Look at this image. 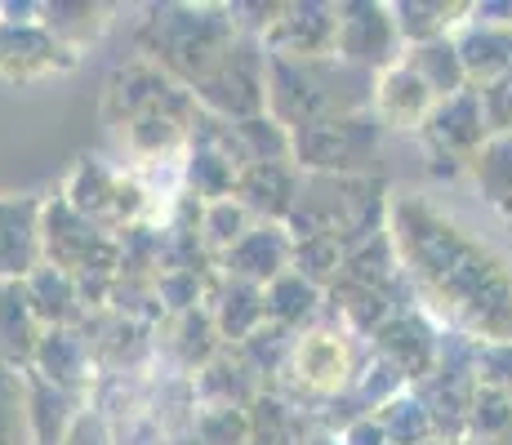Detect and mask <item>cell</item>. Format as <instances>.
I'll list each match as a JSON object with an SVG mask.
<instances>
[{"label": "cell", "instance_id": "obj_1", "mask_svg": "<svg viewBox=\"0 0 512 445\" xmlns=\"http://www.w3.org/2000/svg\"><path fill=\"white\" fill-rule=\"evenodd\" d=\"M388 232L415 308L477 343L512 339V259L499 245L419 192H392Z\"/></svg>", "mask_w": 512, "mask_h": 445}, {"label": "cell", "instance_id": "obj_32", "mask_svg": "<svg viewBox=\"0 0 512 445\" xmlns=\"http://www.w3.org/2000/svg\"><path fill=\"white\" fill-rule=\"evenodd\" d=\"M90 401L72 397V392L49 388L45 379L27 374V423H32V445H63L67 432H72L76 414Z\"/></svg>", "mask_w": 512, "mask_h": 445}, {"label": "cell", "instance_id": "obj_5", "mask_svg": "<svg viewBox=\"0 0 512 445\" xmlns=\"http://www.w3.org/2000/svg\"><path fill=\"white\" fill-rule=\"evenodd\" d=\"M370 356V343L352 339L343 325H334L330 316L321 325H312L308 334H299L294 356L285 365V374L272 383V392H281L290 405L308 414H321L330 401H339L352 388V379L361 374Z\"/></svg>", "mask_w": 512, "mask_h": 445}, {"label": "cell", "instance_id": "obj_11", "mask_svg": "<svg viewBox=\"0 0 512 445\" xmlns=\"http://www.w3.org/2000/svg\"><path fill=\"white\" fill-rule=\"evenodd\" d=\"M196 107L223 121H254L268 116V49L263 36L245 32L232 45V54L223 58V67L196 89Z\"/></svg>", "mask_w": 512, "mask_h": 445}, {"label": "cell", "instance_id": "obj_14", "mask_svg": "<svg viewBox=\"0 0 512 445\" xmlns=\"http://www.w3.org/2000/svg\"><path fill=\"white\" fill-rule=\"evenodd\" d=\"M45 267V196L0 192V281H27Z\"/></svg>", "mask_w": 512, "mask_h": 445}, {"label": "cell", "instance_id": "obj_34", "mask_svg": "<svg viewBox=\"0 0 512 445\" xmlns=\"http://www.w3.org/2000/svg\"><path fill=\"white\" fill-rule=\"evenodd\" d=\"M312 428H317V414L290 405L272 388L250 405V445H303Z\"/></svg>", "mask_w": 512, "mask_h": 445}, {"label": "cell", "instance_id": "obj_7", "mask_svg": "<svg viewBox=\"0 0 512 445\" xmlns=\"http://www.w3.org/2000/svg\"><path fill=\"white\" fill-rule=\"evenodd\" d=\"M290 143H294V165L303 174L370 178V174H379L383 125L374 112H352V116L308 125V130L290 134Z\"/></svg>", "mask_w": 512, "mask_h": 445}, {"label": "cell", "instance_id": "obj_33", "mask_svg": "<svg viewBox=\"0 0 512 445\" xmlns=\"http://www.w3.org/2000/svg\"><path fill=\"white\" fill-rule=\"evenodd\" d=\"M236 178H241V165H236L223 147L192 134V147H187V156H183V192H192L196 201L210 205V201H223V196L236 192Z\"/></svg>", "mask_w": 512, "mask_h": 445}, {"label": "cell", "instance_id": "obj_47", "mask_svg": "<svg viewBox=\"0 0 512 445\" xmlns=\"http://www.w3.org/2000/svg\"><path fill=\"white\" fill-rule=\"evenodd\" d=\"M63 445H116V432L94 405H85V410L76 414V423H72V432H67Z\"/></svg>", "mask_w": 512, "mask_h": 445}, {"label": "cell", "instance_id": "obj_40", "mask_svg": "<svg viewBox=\"0 0 512 445\" xmlns=\"http://www.w3.org/2000/svg\"><path fill=\"white\" fill-rule=\"evenodd\" d=\"M468 441L477 445H512V392L477 388L468 419Z\"/></svg>", "mask_w": 512, "mask_h": 445}, {"label": "cell", "instance_id": "obj_49", "mask_svg": "<svg viewBox=\"0 0 512 445\" xmlns=\"http://www.w3.org/2000/svg\"><path fill=\"white\" fill-rule=\"evenodd\" d=\"M472 18H477V23L512 27V0H472Z\"/></svg>", "mask_w": 512, "mask_h": 445}, {"label": "cell", "instance_id": "obj_38", "mask_svg": "<svg viewBox=\"0 0 512 445\" xmlns=\"http://www.w3.org/2000/svg\"><path fill=\"white\" fill-rule=\"evenodd\" d=\"M254 223H259V219H254V214L245 210L236 196H223V201L205 205V214H201V241H205V250L219 259V254H228Z\"/></svg>", "mask_w": 512, "mask_h": 445}, {"label": "cell", "instance_id": "obj_48", "mask_svg": "<svg viewBox=\"0 0 512 445\" xmlns=\"http://www.w3.org/2000/svg\"><path fill=\"white\" fill-rule=\"evenodd\" d=\"M343 445H388V432L379 428V419H357V423H348V428L339 432Z\"/></svg>", "mask_w": 512, "mask_h": 445}, {"label": "cell", "instance_id": "obj_4", "mask_svg": "<svg viewBox=\"0 0 512 445\" xmlns=\"http://www.w3.org/2000/svg\"><path fill=\"white\" fill-rule=\"evenodd\" d=\"M388 210H392V187L383 174H370V178L303 174L299 205L285 219V232L294 241L299 236H330L348 254L352 245L388 232Z\"/></svg>", "mask_w": 512, "mask_h": 445}, {"label": "cell", "instance_id": "obj_53", "mask_svg": "<svg viewBox=\"0 0 512 445\" xmlns=\"http://www.w3.org/2000/svg\"><path fill=\"white\" fill-rule=\"evenodd\" d=\"M428 445H446V441H428Z\"/></svg>", "mask_w": 512, "mask_h": 445}, {"label": "cell", "instance_id": "obj_8", "mask_svg": "<svg viewBox=\"0 0 512 445\" xmlns=\"http://www.w3.org/2000/svg\"><path fill=\"white\" fill-rule=\"evenodd\" d=\"M45 263L72 281H116L121 236L81 219L63 196H45Z\"/></svg>", "mask_w": 512, "mask_h": 445}, {"label": "cell", "instance_id": "obj_15", "mask_svg": "<svg viewBox=\"0 0 512 445\" xmlns=\"http://www.w3.org/2000/svg\"><path fill=\"white\" fill-rule=\"evenodd\" d=\"M263 49L277 58H334L339 5L330 0H285L277 23L263 32Z\"/></svg>", "mask_w": 512, "mask_h": 445}, {"label": "cell", "instance_id": "obj_27", "mask_svg": "<svg viewBox=\"0 0 512 445\" xmlns=\"http://www.w3.org/2000/svg\"><path fill=\"white\" fill-rule=\"evenodd\" d=\"M205 308H210L214 325H219V334H223V343H228V348H241L254 330H263V325H268V303H263L259 285L228 281V276H219V285H214V294H210V303H205Z\"/></svg>", "mask_w": 512, "mask_h": 445}, {"label": "cell", "instance_id": "obj_16", "mask_svg": "<svg viewBox=\"0 0 512 445\" xmlns=\"http://www.w3.org/2000/svg\"><path fill=\"white\" fill-rule=\"evenodd\" d=\"M81 63L67 54L41 23H5L0 18V81L5 85H36L49 76H67Z\"/></svg>", "mask_w": 512, "mask_h": 445}, {"label": "cell", "instance_id": "obj_26", "mask_svg": "<svg viewBox=\"0 0 512 445\" xmlns=\"http://www.w3.org/2000/svg\"><path fill=\"white\" fill-rule=\"evenodd\" d=\"M41 334L45 325L36 321L23 281H0V361L27 374L36 348H41Z\"/></svg>", "mask_w": 512, "mask_h": 445}, {"label": "cell", "instance_id": "obj_10", "mask_svg": "<svg viewBox=\"0 0 512 445\" xmlns=\"http://www.w3.org/2000/svg\"><path fill=\"white\" fill-rule=\"evenodd\" d=\"M415 138H419L423 156H428L432 178H446V183L468 178L477 152L490 143L477 89H464V94H455V98H441V103L428 112V121L419 125Z\"/></svg>", "mask_w": 512, "mask_h": 445}, {"label": "cell", "instance_id": "obj_12", "mask_svg": "<svg viewBox=\"0 0 512 445\" xmlns=\"http://www.w3.org/2000/svg\"><path fill=\"white\" fill-rule=\"evenodd\" d=\"M334 54L370 76L397 67L406 58V41H401L388 0H339V49Z\"/></svg>", "mask_w": 512, "mask_h": 445}, {"label": "cell", "instance_id": "obj_13", "mask_svg": "<svg viewBox=\"0 0 512 445\" xmlns=\"http://www.w3.org/2000/svg\"><path fill=\"white\" fill-rule=\"evenodd\" d=\"M441 334L446 330L423 308H401L374 330L370 352L379 356L383 365H392V370L406 379V388H419L441 361Z\"/></svg>", "mask_w": 512, "mask_h": 445}, {"label": "cell", "instance_id": "obj_25", "mask_svg": "<svg viewBox=\"0 0 512 445\" xmlns=\"http://www.w3.org/2000/svg\"><path fill=\"white\" fill-rule=\"evenodd\" d=\"M455 49H459V58H464L472 89H481V85L512 72V27L477 23V18L468 14V23L455 32Z\"/></svg>", "mask_w": 512, "mask_h": 445}, {"label": "cell", "instance_id": "obj_18", "mask_svg": "<svg viewBox=\"0 0 512 445\" xmlns=\"http://www.w3.org/2000/svg\"><path fill=\"white\" fill-rule=\"evenodd\" d=\"M290 259H294V236L285 232V223H254L228 254H219V276L268 290L277 276L290 272Z\"/></svg>", "mask_w": 512, "mask_h": 445}, {"label": "cell", "instance_id": "obj_46", "mask_svg": "<svg viewBox=\"0 0 512 445\" xmlns=\"http://www.w3.org/2000/svg\"><path fill=\"white\" fill-rule=\"evenodd\" d=\"M477 383L481 388L512 392V339L508 343H477Z\"/></svg>", "mask_w": 512, "mask_h": 445}, {"label": "cell", "instance_id": "obj_31", "mask_svg": "<svg viewBox=\"0 0 512 445\" xmlns=\"http://www.w3.org/2000/svg\"><path fill=\"white\" fill-rule=\"evenodd\" d=\"M23 290H27V303H32L36 321H41L45 330H63V325L85 321L81 290H76V281L67 272H58V267H49V263L36 267L23 281Z\"/></svg>", "mask_w": 512, "mask_h": 445}, {"label": "cell", "instance_id": "obj_42", "mask_svg": "<svg viewBox=\"0 0 512 445\" xmlns=\"http://www.w3.org/2000/svg\"><path fill=\"white\" fill-rule=\"evenodd\" d=\"M290 272H299L303 281H312L317 290H330L343 272V245L330 241V236H299V241H294Z\"/></svg>", "mask_w": 512, "mask_h": 445}, {"label": "cell", "instance_id": "obj_50", "mask_svg": "<svg viewBox=\"0 0 512 445\" xmlns=\"http://www.w3.org/2000/svg\"><path fill=\"white\" fill-rule=\"evenodd\" d=\"M303 445H343V437H339V432H330V428H321V423H317V428L308 432V441H303Z\"/></svg>", "mask_w": 512, "mask_h": 445}, {"label": "cell", "instance_id": "obj_28", "mask_svg": "<svg viewBox=\"0 0 512 445\" xmlns=\"http://www.w3.org/2000/svg\"><path fill=\"white\" fill-rule=\"evenodd\" d=\"M392 14H397L406 49H415V45L455 36L468 23L472 0H392Z\"/></svg>", "mask_w": 512, "mask_h": 445}, {"label": "cell", "instance_id": "obj_45", "mask_svg": "<svg viewBox=\"0 0 512 445\" xmlns=\"http://www.w3.org/2000/svg\"><path fill=\"white\" fill-rule=\"evenodd\" d=\"M477 98H481V116H486L490 138L512 134V72L499 76V81H490V85H481Z\"/></svg>", "mask_w": 512, "mask_h": 445}, {"label": "cell", "instance_id": "obj_51", "mask_svg": "<svg viewBox=\"0 0 512 445\" xmlns=\"http://www.w3.org/2000/svg\"><path fill=\"white\" fill-rule=\"evenodd\" d=\"M165 445H205L201 437H196V432L192 428H187V432H179V437H170V441H165Z\"/></svg>", "mask_w": 512, "mask_h": 445}, {"label": "cell", "instance_id": "obj_6", "mask_svg": "<svg viewBox=\"0 0 512 445\" xmlns=\"http://www.w3.org/2000/svg\"><path fill=\"white\" fill-rule=\"evenodd\" d=\"M98 116H103L107 134H121L130 125L143 121H161V116H179V121H196L201 107L187 94L179 81L161 72L156 63L134 54L130 63H121L103 85V103H98Z\"/></svg>", "mask_w": 512, "mask_h": 445}, {"label": "cell", "instance_id": "obj_43", "mask_svg": "<svg viewBox=\"0 0 512 445\" xmlns=\"http://www.w3.org/2000/svg\"><path fill=\"white\" fill-rule=\"evenodd\" d=\"M192 432L205 445H250V410H236V405H196Z\"/></svg>", "mask_w": 512, "mask_h": 445}, {"label": "cell", "instance_id": "obj_20", "mask_svg": "<svg viewBox=\"0 0 512 445\" xmlns=\"http://www.w3.org/2000/svg\"><path fill=\"white\" fill-rule=\"evenodd\" d=\"M303 170L294 161H254L236 178V201L254 214L259 223H285L299 205Z\"/></svg>", "mask_w": 512, "mask_h": 445}, {"label": "cell", "instance_id": "obj_29", "mask_svg": "<svg viewBox=\"0 0 512 445\" xmlns=\"http://www.w3.org/2000/svg\"><path fill=\"white\" fill-rule=\"evenodd\" d=\"M263 303H268V321L290 334H308L312 325L326 321V290L303 281L299 272L277 276V281L263 290Z\"/></svg>", "mask_w": 512, "mask_h": 445}, {"label": "cell", "instance_id": "obj_3", "mask_svg": "<svg viewBox=\"0 0 512 445\" xmlns=\"http://www.w3.org/2000/svg\"><path fill=\"white\" fill-rule=\"evenodd\" d=\"M374 76L334 58H277L268 54V116L299 134L334 116L370 112Z\"/></svg>", "mask_w": 512, "mask_h": 445}, {"label": "cell", "instance_id": "obj_52", "mask_svg": "<svg viewBox=\"0 0 512 445\" xmlns=\"http://www.w3.org/2000/svg\"><path fill=\"white\" fill-rule=\"evenodd\" d=\"M450 445H477V441H468V437H464V441H450Z\"/></svg>", "mask_w": 512, "mask_h": 445}, {"label": "cell", "instance_id": "obj_44", "mask_svg": "<svg viewBox=\"0 0 512 445\" xmlns=\"http://www.w3.org/2000/svg\"><path fill=\"white\" fill-rule=\"evenodd\" d=\"M236 134L245 143V156L254 161H294L290 130H281L272 116H254V121H236Z\"/></svg>", "mask_w": 512, "mask_h": 445}, {"label": "cell", "instance_id": "obj_17", "mask_svg": "<svg viewBox=\"0 0 512 445\" xmlns=\"http://www.w3.org/2000/svg\"><path fill=\"white\" fill-rule=\"evenodd\" d=\"M36 379H45L49 388L58 392H72V397L90 401L94 388H98V365H94V352L85 343V334L76 325H63V330H45L41 334V348L32 356V370Z\"/></svg>", "mask_w": 512, "mask_h": 445}, {"label": "cell", "instance_id": "obj_35", "mask_svg": "<svg viewBox=\"0 0 512 445\" xmlns=\"http://www.w3.org/2000/svg\"><path fill=\"white\" fill-rule=\"evenodd\" d=\"M406 67L432 89L437 103L441 98H455V94H464V89H472L468 72H464V58H459V49H455V36L406 49Z\"/></svg>", "mask_w": 512, "mask_h": 445}, {"label": "cell", "instance_id": "obj_2", "mask_svg": "<svg viewBox=\"0 0 512 445\" xmlns=\"http://www.w3.org/2000/svg\"><path fill=\"white\" fill-rule=\"evenodd\" d=\"M241 36L245 27L236 23L232 5L165 0V5L143 9L139 27H134V49H139V58L161 67L170 81H179L187 94H196L223 67V58L232 54Z\"/></svg>", "mask_w": 512, "mask_h": 445}, {"label": "cell", "instance_id": "obj_19", "mask_svg": "<svg viewBox=\"0 0 512 445\" xmlns=\"http://www.w3.org/2000/svg\"><path fill=\"white\" fill-rule=\"evenodd\" d=\"M223 348H228V343H223L210 308L165 316V321L156 325V361H165L170 370L187 374V379H192L196 370H205Z\"/></svg>", "mask_w": 512, "mask_h": 445}, {"label": "cell", "instance_id": "obj_39", "mask_svg": "<svg viewBox=\"0 0 512 445\" xmlns=\"http://www.w3.org/2000/svg\"><path fill=\"white\" fill-rule=\"evenodd\" d=\"M294 343H299V334H290V330H281V325L268 321L263 330H254L250 339L241 343V356L254 365V374H259V379L272 388V383L285 374V365H290Z\"/></svg>", "mask_w": 512, "mask_h": 445}, {"label": "cell", "instance_id": "obj_36", "mask_svg": "<svg viewBox=\"0 0 512 445\" xmlns=\"http://www.w3.org/2000/svg\"><path fill=\"white\" fill-rule=\"evenodd\" d=\"M468 178H472V187H477V196L499 219H512V134L490 138L477 152V161H472Z\"/></svg>", "mask_w": 512, "mask_h": 445}, {"label": "cell", "instance_id": "obj_37", "mask_svg": "<svg viewBox=\"0 0 512 445\" xmlns=\"http://www.w3.org/2000/svg\"><path fill=\"white\" fill-rule=\"evenodd\" d=\"M374 419H379V428L388 432V445H428V441H437L432 414L423 410V401H419L415 388L397 392V397L383 405Z\"/></svg>", "mask_w": 512, "mask_h": 445}, {"label": "cell", "instance_id": "obj_24", "mask_svg": "<svg viewBox=\"0 0 512 445\" xmlns=\"http://www.w3.org/2000/svg\"><path fill=\"white\" fill-rule=\"evenodd\" d=\"M192 392H196V405H236V410H250L268 392V383L254 374V365L241 356V348H223L205 370L192 374Z\"/></svg>", "mask_w": 512, "mask_h": 445}, {"label": "cell", "instance_id": "obj_30", "mask_svg": "<svg viewBox=\"0 0 512 445\" xmlns=\"http://www.w3.org/2000/svg\"><path fill=\"white\" fill-rule=\"evenodd\" d=\"M392 312H401V308H392L383 294H374V290H366V285L348 281V276H339V281L326 290V316L334 325H343V330H348L352 339H361V343H370L374 330H379Z\"/></svg>", "mask_w": 512, "mask_h": 445}, {"label": "cell", "instance_id": "obj_23", "mask_svg": "<svg viewBox=\"0 0 512 445\" xmlns=\"http://www.w3.org/2000/svg\"><path fill=\"white\" fill-rule=\"evenodd\" d=\"M112 23L116 5H103V0H41V27L76 58L90 54L112 32Z\"/></svg>", "mask_w": 512, "mask_h": 445}, {"label": "cell", "instance_id": "obj_9", "mask_svg": "<svg viewBox=\"0 0 512 445\" xmlns=\"http://www.w3.org/2000/svg\"><path fill=\"white\" fill-rule=\"evenodd\" d=\"M477 339L468 334L446 330L441 334V361L428 379L419 383V401L432 414L437 441H464L468 437V419H472V401H477Z\"/></svg>", "mask_w": 512, "mask_h": 445}, {"label": "cell", "instance_id": "obj_21", "mask_svg": "<svg viewBox=\"0 0 512 445\" xmlns=\"http://www.w3.org/2000/svg\"><path fill=\"white\" fill-rule=\"evenodd\" d=\"M339 276L383 294L392 308H415V294H410L406 267H401V254H397V245H392V232H379V236H370V241L352 245V250L343 254Z\"/></svg>", "mask_w": 512, "mask_h": 445}, {"label": "cell", "instance_id": "obj_41", "mask_svg": "<svg viewBox=\"0 0 512 445\" xmlns=\"http://www.w3.org/2000/svg\"><path fill=\"white\" fill-rule=\"evenodd\" d=\"M0 445H32L27 423V374L0 361Z\"/></svg>", "mask_w": 512, "mask_h": 445}, {"label": "cell", "instance_id": "obj_22", "mask_svg": "<svg viewBox=\"0 0 512 445\" xmlns=\"http://www.w3.org/2000/svg\"><path fill=\"white\" fill-rule=\"evenodd\" d=\"M432 107H437V98H432V89L406 67V58H401L397 67H388V72L374 76V103H370V112L379 116L383 130L419 134V125L428 121Z\"/></svg>", "mask_w": 512, "mask_h": 445}]
</instances>
